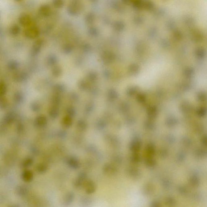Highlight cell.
I'll return each instance as SVG.
<instances>
[{"label":"cell","mask_w":207,"mask_h":207,"mask_svg":"<svg viewBox=\"0 0 207 207\" xmlns=\"http://www.w3.org/2000/svg\"><path fill=\"white\" fill-rule=\"evenodd\" d=\"M14 1H16V2H20L22 0H14Z\"/></svg>","instance_id":"cell-7"},{"label":"cell","mask_w":207,"mask_h":207,"mask_svg":"<svg viewBox=\"0 0 207 207\" xmlns=\"http://www.w3.org/2000/svg\"><path fill=\"white\" fill-rule=\"evenodd\" d=\"M39 31L38 28L35 26H29L25 30V34L30 38H35L39 35Z\"/></svg>","instance_id":"cell-2"},{"label":"cell","mask_w":207,"mask_h":207,"mask_svg":"<svg viewBox=\"0 0 207 207\" xmlns=\"http://www.w3.org/2000/svg\"><path fill=\"white\" fill-rule=\"evenodd\" d=\"M80 11V6L79 2L76 1H72L68 5L67 8V11L70 15L76 16L78 14Z\"/></svg>","instance_id":"cell-1"},{"label":"cell","mask_w":207,"mask_h":207,"mask_svg":"<svg viewBox=\"0 0 207 207\" xmlns=\"http://www.w3.org/2000/svg\"><path fill=\"white\" fill-rule=\"evenodd\" d=\"M53 4L56 8H61L64 6V0H53Z\"/></svg>","instance_id":"cell-5"},{"label":"cell","mask_w":207,"mask_h":207,"mask_svg":"<svg viewBox=\"0 0 207 207\" xmlns=\"http://www.w3.org/2000/svg\"><path fill=\"white\" fill-rule=\"evenodd\" d=\"M18 21L19 24L24 27H28L31 24V18L29 15L26 14H23L19 17Z\"/></svg>","instance_id":"cell-3"},{"label":"cell","mask_w":207,"mask_h":207,"mask_svg":"<svg viewBox=\"0 0 207 207\" xmlns=\"http://www.w3.org/2000/svg\"><path fill=\"white\" fill-rule=\"evenodd\" d=\"M20 28L17 25H14L11 28V33L14 35H17L20 32Z\"/></svg>","instance_id":"cell-6"},{"label":"cell","mask_w":207,"mask_h":207,"mask_svg":"<svg viewBox=\"0 0 207 207\" xmlns=\"http://www.w3.org/2000/svg\"><path fill=\"white\" fill-rule=\"evenodd\" d=\"M39 14L42 16L48 17L51 13V8L49 5H42L39 8Z\"/></svg>","instance_id":"cell-4"}]
</instances>
